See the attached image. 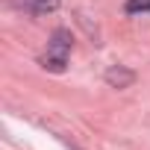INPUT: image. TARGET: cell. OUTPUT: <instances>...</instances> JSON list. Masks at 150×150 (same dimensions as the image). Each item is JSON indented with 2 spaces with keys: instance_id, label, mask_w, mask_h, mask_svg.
Masks as SVG:
<instances>
[{
  "instance_id": "7a4b0ae2",
  "label": "cell",
  "mask_w": 150,
  "mask_h": 150,
  "mask_svg": "<svg viewBox=\"0 0 150 150\" xmlns=\"http://www.w3.org/2000/svg\"><path fill=\"white\" fill-rule=\"evenodd\" d=\"M106 83L124 88L127 83H132V74H129V71H121V68H109V71H106Z\"/></svg>"
},
{
  "instance_id": "3957f363",
  "label": "cell",
  "mask_w": 150,
  "mask_h": 150,
  "mask_svg": "<svg viewBox=\"0 0 150 150\" xmlns=\"http://www.w3.org/2000/svg\"><path fill=\"white\" fill-rule=\"evenodd\" d=\"M27 6H30L35 15H41V12H53V9L59 6V0H27Z\"/></svg>"
},
{
  "instance_id": "277c9868",
  "label": "cell",
  "mask_w": 150,
  "mask_h": 150,
  "mask_svg": "<svg viewBox=\"0 0 150 150\" xmlns=\"http://www.w3.org/2000/svg\"><path fill=\"white\" fill-rule=\"evenodd\" d=\"M129 15H135V12H150V0H127V6H124Z\"/></svg>"
},
{
  "instance_id": "6da1fadb",
  "label": "cell",
  "mask_w": 150,
  "mask_h": 150,
  "mask_svg": "<svg viewBox=\"0 0 150 150\" xmlns=\"http://www.w3.org/2000/svg\"><path fill=\"white\" fill-rule=\"evenodd\" d=\"M71 44H74V38H71V33L68 30H56L53 35H50V41H47V50H44V56H41V65L47 68V71H65V65H68V56H71Z\"/></svg>"
}]
</instances>
